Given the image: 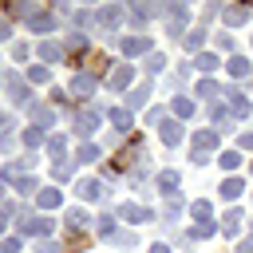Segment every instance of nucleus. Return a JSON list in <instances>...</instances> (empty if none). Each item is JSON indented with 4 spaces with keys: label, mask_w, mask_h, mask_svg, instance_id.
<instances>
[{
    "label": "nucleus",
    "mask_w": 253,
    "mask_h": 253,
    "mask_svg": "<svg viewBox=\"0 0 253 253\" xmlns=\"http://www.w3.org/2000/svg\"><path fill=\"white\" fill-rule=\"evenodd\" d=\"M126 4H107V8H95V24L103 32H119V24H126Z\"/></svg>",
    "instance_id": "nucleus-1"
},
{
    "label": "nucleus",
    "mask_w": 253,
    "mask_h": 253,
    "mask_svg": "<svg viewBox=\"0 0 253 253\" xmlns=\"http://www.w3.org/2000/svg\"><path fill=\"white\" fill-rule=\"evenodd\" d=\"M99 91V79H95V71H79L75 79H71V87H67V95H75L79 103H91V95Z\"/></svg>",
    "instance_id": "nucleus-2"
},
{
    "label": "nucleus",
    "mask_w": 253,
    "mask_h": 253,
    "mask_svg": "<svg viewBox=\"0 0 253 253\" xmlns=\"http://www.w3.org/2000/svg\"><path fill=\"white\" fill-rule=\"evenodd\" d=\"M99 126H103V111H95V107H83V111L75 115V134H79V138H91Z\"/></svg>",
    "instance_id": "nucleus-3"
},
{
    "label": "nucleus",
    "mask_w": 253,
    "mask_h": 253,
    "mask_svg": "<svg viewBox=\"0 0 253 253\" xmlns=\"http://www.w3.org/2000/svg\"><path fill=\"white\" fill-rule=\"evenodd\" d=\"M154 186H158V194H162V198L178 202V186H182V174H178V170H158V174H154Z\"/></svg>",
    "instance_id": "nucleus-4"
},
{
    "label": "nucleus",
    "mask_w": 253,
    "mask_h": 253,
    "mask_svg": "<svg viewBox=\"0 0 253 253\" xmlns=\"http://www.w3.org/2000/svg\"><path fill=\"white\" fill-rule=\"evenodd\" d=\"M119 217L142 225V221H154V210H150V206H138V202H123V206H119Z\"/></svg>",
    "instance_id": "nucleus-5"
},
{
    "label": "nucleus",
    "mask_w": 253,
    "mask_h": 253,
    "mask_svg": "<svg viewBox=\"0 0 253 253\" xmlns=\"http://www.w3.org/2000/svg\"><path fill=\"white\" fill-rule=\"evenodd\" d=\"M55 28H59V16H55V12H43V8L28 20V32H36V36H47V32H55Z\"/></svg>",
    "instance_id": "nucleus-6"
},
{
    "label": "nucleus",
    "mask_w": 253,
    "mask_h": 253,
    "mask_svg": "<svg viewBox=\"0 0 253 253\" xmlns=\"http://www.w3.org/2000/svg\"><path fill=\"white\" fill-rule=\"evenodd\" d=\"M130 79H134V67H130V63H115L111 75H107V87H111V91H126Z\"/></svg>",
    "instance_id": "nucleus-7"
},
{
    "label": "nucleus",
    "mask_w": 253,
    "mask_h": 253,
    "mask_svg": "<svg viewBox=\"0 0 253 253\" xmlns=\"http://www.w3.org/2000/svg\"><path fill=\"white\" fill-rule=\"evenodd\" d=\"M4 79H8V99H12L16 107L32 99V91H28V79H24V75H16V71H12V75H4ZM28 107H32V103H28Z\"/></svg>",
    "instance_id": "nucleus-8"
},
{
    "label": "nucleus",
    "mask_w": 253,
    "mask_h": 253,
    "mask_svg": "<svg viewBox=\"0 0 253 253\" xmlns=\"http://www.w3.org/2000/svg\"><path fill=\"white\" fill-rule=\"evenodd\" d=\"M75 194H79L83 202H99V198H107V190H103L99 178H79V182H75Z\"/></svg>",
    "instance_id": "nucleus-9"
},
{
    "label": "nucleus",
    "mask_w": 253,
    "mask_h": 253,
    "mask_svg": "<svg viewBox=\"0 0 253 253\" xmlns=\"http://www.w3.org/2000/svg\"><path fill=\"white\" fill-rule=\"evenodd\" d=\"M20 233L24 237H40V233H51V217H20Z\"/></svg>",
    "instance_id": "nucleus-10"
},
{
    "label": "nucleus",
    "mask_w": 253,
    "mask_h": 253,
    "mask_svg": "<svg viewBox=\"0 0 253 253\" xmlns=\"http://www.w3.org/2000/svg\"><path fill=\"white\" fill-rule=\"evenodd\" d=\"M245 20H253V8H237V4L233 8H221V24L225 28H241Z\"/></svg>",
    "instance_id": "nucleus-11"
},
{
    "label": "nucleus",
    "mask_w": 253,
    "mask_h": 253,
    "mask_svg": "<svg viewBox=\"0 0 253 253\" xmlns=\"http://www.w3.org/2000/svg\"><path fill=\"white\" fill-rule=\"evenodd\" d=\"M28 119L43 130V126H51V123H55V111H51L47 103H32V107H28Z\"/></svg>",
    "instance_id": "nucleus-12"
},
{
    "label": "nucleus",
    "mask_w": 253,
    "mask_h": 253,
    "mask_svg": "<svg viewBox=\"0 0 253 253\" xmlns=\"http://www.w3.org/2000/svg\"><path fill=\"white\" fill-rule=\"evenodd\" d=\"M63 221H67V233H83V229L91 225V217H87V210H79V206H71V210L63 213Z\"/></svg>",
    "instance_id": "nucleus-13"
},
{
    "label": "nucleus",
    "mask_w": 253,
    "mask_h": 253,
    "mask_svg": "<svg viewBox=\"0 0 253 253\" xmlns=\"http://www.w3.org/2000/svg\"><path fill=\"white\" fill-rule=\"evenodd\" d=\"M158 138H162L166 146H178V142H182V123H178V119H166V123L158 126Z\"/></svg>",
    "instance_id": "nucleus-14"
},
{
    "label": "nucleus",
    "mask_w": 253,
    "mask_h": 253,
    "mask_svg": "<svg viewBox=\"0 0 253 253\" xmlns=\"http://www.w3.org/2000/svg\"><path fill=\"white\" fill-rule=\"evenodd\" d=\"M225 71H229L233 79H249V75H253V63H249L245 55H229V63H225Z\"/></svg>",
    "instance_id": "nucleus-15"
},
{
    "label": "nucleus",
    "mask_w": 253,
    "mask_h": 253,
    "mask_svg": "<svg viewBox=\"0 0 253 253\" xmlns=\"http://www.w3.org/2000/svg\"><path fill=\"white\" fill-rule=\"evenodd\" d=\"M107 115H111V123H115V130H119V134H126V130L134 126V115H130L126 107H111Z\"/></svg>",
    "instance_id": "nucleus-16"
},
{
    "label": "nucleus",
    "mask_w": 253,
    "mask_h": 253,
    "mask_svg": "<svg viewBox=\"0 0 253 253\" xmlns=\"http://www.w3.org/2000/svg\"><path fill=\"white\" fill-rule=\"evenodd\" d=\"M63 51H67V47H63V43H55V40H43V43H40V59H43V63H59V59H63Z\"/></svg>",
    "instance_id": "nucleus-17"
},
{
    "label": "nucleus",
    "mask_w": 253,
    "mask_h": 253,
    "mask_svg": "<svg viewBox=\"0 0 253 253\" xmlns=\"http://www.w3.org/2000/svg\"><path fill=\"white\" fill-rule=\"evenodd\" d=\"M217 142H221V134H217V130H198V134H194V150H202V154H210Z\"/></svg>",
    "instance_id": "nucleus-18"
},
{
    "label": "nucleus",
    "mask_w": 253,
    "mask_h": 253,
    "mask_svg": "<svg viewBox=\"0 0 253 253\" xmlns=\"http://www.w3.org/2000/svg\"><path fill=\"white\" fill-rule=\"evenodd\" d=\"M51 178H55V182H71V178H75V158H55Z\"/></svg>",
    "instance_id": "nucleus-19"
},
{
    "label": "nucleus",
    "mask_w": 253,
    "mask_h": 253,
    "mask_svg": "<svg viewBox=\"0 0 253 253\" xmlns=\"http://www.w3.org/2000/svg\"><path fill=\"white\" fill-rule=\"evenodd\" d=\"M123 51H126V55H142V51H150V36H126V40H123Z\"/></svg>",
    "instance_id": "nucleus-20"
},
{
    "label": "nucleus",
    "mask_w": 253,
    "mask_h": 253,
    "mask_svg": "<svg viewBox=\"0 0 253 253\" xmlns=\"http://www.w3.org/2000/svg\"><path fill=\"white\" fill-rule=\"evenodd\" d=\"M210 119H213L221 130H233V115H229V107H225V103H213V107H210Z\"/></svg>",
    "instance_id": "nucleus-21"
},
{
    "label": "nucleus",
    "mask_w": 253,
    "mask_h": 253,
    "mask_svg": "<svg viewBox=\"0 0 253 253\" xmlns=\"http://www.w3.org/2000/svg\"><path fill=\"white\" fill-rule=\"evenodd\" d=\"M36 202H40V210H55V206L63 202V194H59L55 186H43V190L36 194Z\"/></svg>",
    "instance_id": "nucleus-22"
},
{
    "label": "nucleus",
    "mask_w": 253,
    "mask_h": 253,
    "mask_svg": "<svg viewBox=\"0 0 253 253\" xmlns=\"http://www.w3.org/2000/svg\"><path fill=\"white\" fill-rule=\"evenodd\" d=\"M190 217H194L198 225H206V221L213 217V206H210L206 198H198V202H190Z\"/></svg>",
    "instance_id": "nucleus-23"
},
{
    "label": "nucleus",
    "mask_w": 253,
    "mask_h": 253,
    "mask_svg": "<svg viewBox=\"0 0 253 253\" xmlns=\"http://www.w3.org/2000/svg\"><path fill=\"white\" fill-rule=\"evenodd\" d=\"M99 158H103L99 142H83V146H79V154H75V162H83V166H91V162H99Z\"/></svg>",
    "instance_id": "nucleus-24"
},
{
    "label": "nucleus",
    "mask_w": 253,
    "mask_h": 253,
    "mask_svg": "<svg viewBox=\"0 0 253 253\" xmlns=\"http://www.w3.org/2000/svg\"><path fill=\"white\" fill-rule=\"evenodd\" d=\"M221 233H225V237H237V233H241V210H229V213L221 217Z\"/></svg>",
    "instance_id": "nucleus-25"
},
{
    "label": "nucleus",
    "mask_w": 253,
    "mask_h": 253,
    "mask_svg": "<svg viewBox=\"0 0 253 253\" xmlns=\"http://www.w3.org/2000/svg\"><path fill=\"white\" fill-rule=\"evenodd\" d=\"M217 190H221V198H225V202H237V198H241V190H245V186H241V178H225V182H221V186H217Z\"/></svg>",
    "instance_id": "nucleus-26"
},
{
    "label": "nucleus",
    "mask_w": 253,
    "mask_h": 253,
    "mask_svg": "<svg viewBox=\"0 0 253 253\" xmlns=\"http://www.w3.org/2000/svg\"><path fill=\"white\" fill-rule=\"evenodd\" d=\"M146 95H150V83H142V87H134V91L126 95V111H134V107H146Z\"/></svg>",
    "instance_id": "nucleus-27"
},
{
    "label": "nucleus",
    "mask_w": 253,
    "mask_h": 253,
    "mask_svg": "<svg viewBox=\"0 0 253 253\" xmlns=\"http://www.w3.org/2000/svg\"><path fill=\"white\" fill-rule=\"evenodd\" d=\"M95 233H99V237H115V233H119V229H115V217H111V213H99V217H95Z\"/></svg>",
    "instance_id": "nucleus-28"
},
{
    "label": "nucleus",
    "mask_w": 253,
    "mask_h": 253,
    "mask_svg": "<svg viewBox=\"0 0 253 253\" xmlns=\"http://www.w3.org/2000/svg\"><path fill=\"white\" fill-rule=\"evenodd\" d=\"M91 40H87V32H67L63 36V47H71V51H83Z\"/></svg>",
    "instance_id": "nucleus-29"
},
{
    "label": "nucleus",
    "mask_w": 253,
    "mask_h": 253,
    "mask_svg": "<svg viewBox=\"0 0 253 253\" xmlns=\"http://www.w3.org/2000/svg\"><path fill=\"white\" fill-rule=\"evenodd\" d=\"M217 63H221V59H217V55H210V51L194 55V67H198V71H206V75H210V71H217Z\"/></svg>",
    "instance_id": "nucleus-30"
},
{
    "label": "nucleus",
    "mask_w": 253,
    "mask_h": 253,
    "mask_svg": "<svg viewBox=\"0 0 253 253\" xmlns=\"http://www.w3.org/2000/svg\"><path fill=\"white\" fill-rule=\"evenodd\" d=\"M20 142H24L28 150H36V146H43V130H40V126H28V130L20 134Z\"/></svg>",
    "instance_id": "nucleus-31"
},
{
    "label": "nucleus",
    "mask_w": 253,
    "mask_h": 253,
    "mask_svg": "<svg viewBox=\"0 0 253 253\" xmlns=\"http://www.w3.org/2000/svg\"><path fill=\"white\" fill-rule=\"evenodd\" d=\"M174 115H178V119H194V99L178 95V99H174Z\"/></svg>",
    "instance_id": "nucleus-32"
},
{
    "label": "nucleus",
    "mask_w": 253,
    "mask_h": 253,
    "mask_svg": "<svg viewBox=\"0 0 253 253\" xmlns=\"http://www.w3.org/2000/svg\"><path fill=\"white\" fill-rule=\"evenodd\" d=\"M182 43H186V51H198V55H202V43H206V32L198 28V32H190V36H186Z\"/></svg>",
    "instance_id": "nucleus-33"
},
{
    "label": "nucleus",
    "mask_w": 253,
    "mask_h": 253,
    "mask_svg": "<svg viewBox=\"0 0 253 253\" xmlns=\"http://www.w3.org/2000/svg\"><path fill=\"white\" fill-rule=\"evenodd\" d=\"M24 79H28V83H47V67H43V63H36V67H28V71H24Z\"/></svg>",
    "instance_id": "nucleus-34"
},
{
    "label": "nucleus",
    "mask_w": 253,
    "mask_h": 253,
    "mask_svg": "<svg viewBox=\"0 0 253 253\" xmlns=\"http://www.w3.org/2000/svg\"><path fill=\"white\" fill-rule=\"evenodd\" d=\"M217 162H221L225 170H237V166H241V154H237V150H225V154H221Z\"/></svg>",
    "instance_id": "nucleus-35"
},
{
    "label": "nucleus",
    "mask_w": 253,
    "mask_h": 253,
    "mask_svg": "<svg viewBox=\"0 0 253 253\" xmlns=\"http://www.w3.org/2000/svg\"><path fill=\"white\" fill-rule=\"evenodd\" d=\"M111 241H115L119 249H134V245H138V237H134V233H115Z\"/></svg>",
    "instance_id": "nucleus-36"
},
{
    "label": "nucleus",
    "mask_w": 253,
    "mask_h": 253,
    "mask_svg": "<svg viewBox=\"0 0 253 253\" xmlns=\"http://www.w3.org/2000/svg\"><path fill=\"white\" fill-rule=\"evenodd\" d=\"M162 67H166V55H162V51H158V55H150V59H146V71H150V75H158V71H162Z\"/></svg>",
    "instance_id": "nucleus-37"
},
{
    "label": "nucleus",
    "mask_w": 253,
    "mask_h": 253,
    "mask_svg": "<svg viewBox=\"0 0 253 253\" xmlns=\"http://www.w3.org/2000/svg\"><path fill=\"white\" fill-rule=\"evenodd\" d=\"M198 95H202V99H213V95H217V83H213V79H202V83H198Z\"/></svg>",
    "instance_id": "nucleus-38"
},
{
    "label": "nucleus",
    "mask_w": 253,
    "mask_h": 253,
    "mask_svg": "<svg viewBox=\"0 0 253 253\" xmlns=\"http://www.w3.org/2000/svg\"><path fill=\"white\" fill-rule=\"evenodd\" d=\"M47 150H51V154H63V150H67V138H63V134H51V138H47Z\"/></svg>",
    "instance_id": "nucleus-39"
},
{
    "label": "nucleus",
    "mask_w": 253,
    "mask_h": 253,
    "mask_svg": "<svg viewBox=\"0 0 253 253\" xmlns=\"http://www.w3.org/2000/svg\"><path fill=\"white\" fill-rule=\"evenodd\" d=\"M213 43H217V47H221V51H233V47H237V43H233V36H221V32H217V36H213Z\"/></svg>",
    "instance_id": "nucleus-40"
},
{
    "label": "nucleus",
    "mask_w": 253,
    "mask_h": 253,
    "mask_svg": "<svg viewBox=\"0 0 253 253\" xmlns=\"http://www.w3.org/2000/svg\"><path fill=\"white\" fill-rule=\"evenodd\" d=\"M28 51H32V47H28L24 40H16V43H12V59H28Z\"/></svg>",
    "instance_id": "nucleus-41"
},
{
    "label": "nucleus",
    "mask_w": 253,
    "mask_h": 253,
    "mask_svg": "<svg viewBox=\"0 0 253 253\" xmlns=\"http://www.w3.org/2000/svg\"><path fill=\"white\" fill-rule=\"evenodd\" d=\"M4 134H12V115H8V111H0V138H4Z\"/></svg>",
    "instance_id": "nucleus-42"
},
{
    "label": "nucleus",
    "mask_w": 253,
    "mask_h": 253,
    "mask_svg": "<svg viewBox=\"0 0 253 253\" xmlns=\"http://www.w3.org/2000/svg\"><path fill=\"white\" fill-rule=\"evenodd\" d=\"M0 249H4V253H20V237H4Z\"/></svg>",
    "instance_id": "nucleus-43"
},
{
    "label": "nucleus",
    "mask_w": 253,
    "mask_h": 253,
    "mask_svg": "<svg viewBox=\"0 0 253 253\" xmlns=\"http://www.w3.org/2000/svg\"><path fill=\"white\" fill-rule=\"evenodd\" d=\"M4 40H12V20L0 16V43H4Z\"/></svg>",
    "instance_id": "nucleus-44"
},
{
    "label": "nucleus",
    "mask_w": 253,
    "mask_h": 253,
    "mask_svg": "<svg viewBox=\"0 0 253 253\" xmlns=\"http://www.w3.org/2000/svg\"><path fill=\"white\" fill-rule=\"evenodd\" d=\"M36 253H59V245H55V241H40V245H36Z\"/></svg>",
    "instance_id": "nucleus-45"
},
{
    "label": "nucleus",
    "mask_w": 253,
    "mask_h": 253,
    "mask_svg": "<svg viewBox=\"0 0 253 253\" xmlns=\"http://www.w3.org/2000/svg\"><path fill=\"white\" fill-rule=\"evenodd\" d=\"M190 162H194V166H206V162H210V154H202V150H194V154H190Z\"/></svg>",
    "instance_id": "nucleus-46"
},
{
    "label": "nucleus",
    "mask_w": 253,
    "mask_h": 253,
    "mask_svg": "<svg viewBox=\"0 0 253 253\" xmlns=\"http://www.w3.org/2000/svg\"><path fill=\"white\" fill-rule=\"evenodd\" d=\"M237 253H253V237H245V241H237Z\"/></svg>",
    "instance_id": "nucleus-47"
},
{
    "label": "nucleus",
    "mask_w": 253,
    "mask_h": 253,
    "mask_svg": "<svg viewBox=\"0 0 253 253\" xmlns=\"http://www.w3.org/2000/svg\"><path fill=\"white\" fill-rule=\"evenodd\" d=\"M241 146H245V150H253V130H245V134H241Z\"/></svg>",
    "instance_id": "nucleus-48"
},
{
    "label": "nucleus",
    "mask_w": 253,
    "mask_h": 253,
    "mask_svg": "<svg viewBox=\"0 0 253 253\" xmlns=\"http://www.w3.org/2000/svg\"><path fill=\"white\" fill-rule=\"evenodd\" d=\"M4 225H8V210L0 206V233H4Z\"/></svg>",
    "instance_id": "nucleus-49"
},
{
    "label": "nucleus",
    "mask_w": 253,
    "mask_h": 253,
    "mask_svg": "<svg viewBox=\"0 0 253 253\" xmlns=\"http://www.w3.org/2000/svg\"><path fill=\"white\" fill-rule=\"evenodd\" d=\"M150 253H170V249L166 245H150Z\"/></svg>",
    "instance_id": "nucleus-50"
},
{
    "label": "nucleus",
    "mask_w": 253,
    "mask_h": 253,
    "mask_svg": "<svg viewBox=\"0 0 253 253\" xmlns=\"http://www.w3.org/2000/svg\"><path fill=\"white\" fill-rule=\"evenodd\" d=\"M4 194H8V190H4V182H0V202H4Z\"/></svg>",
    "instance_id": "nucleus-51"
},
{
    "label": "nucleus",
    "mask_w": 253,
    "mask_h": 253,
    "mask_svg": "<svg viewBox=\"0 0 253 253\" xmlns=\"http://www.w3.org/2000/svg\"><path fill=\"white\" fill-rule=\"evenodd\" d=\"M249 229H253V221H249Z\"/></svg>",
    "instance_id": "nucleus-52"
},
{
    "label": "nucleus",
    "mask_w": 253,
    "mask_h": 253,
    "mask_svg": "<svg viewBox=\"0 0 253 253\" xmlns=\"http://www.w3.org/2000/svg\"><path fill=\"white\" fill-rule=\"evenodd\" d=\"M0 83H4V79H0Z\"/></svg>",
    "instance_id": "nucleus-53"
}]
</instances>
